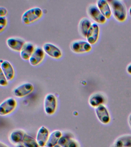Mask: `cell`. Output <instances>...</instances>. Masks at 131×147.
Segmentation results:
<instances>
[{
  "label": "cell",
  "mask_w": 131,
  "mask_h": 147,
  "mask_svg": "<svg viewBox=\"0 0 131 147\" xmlns=\"http://www.w3.org/2000/svg\"><path fill=\"white\" fill-rule=\"evenodd\" d=\"M114 17L119 22H124L127 18V11L124 3L121 1L113 0L110 2Z\"/></svg>",
  "instance_id": "1"
},
{
  "label": "cell",
  "mask_w": 131,
  "mask_h": 147,
  "mask_svg": "<svg viewBox=\"0 0 131 147\" xmlns=\"http://www.w3.org/2000/svg\"><path fill=\"white\" fill-rule=\"evenodd\" d=\"M42 15V9L38 7H35L25 11L22 16L21 19L24 24L28 25L38 20Z\"/></svg>",
  "instance_id": "2"
},
{
  "label": "cell",
  "mask_w": 131,
  "mask_h": 147,
  "mask_svg": "<svg viewBox=\"0 0 131 147\" xmlns=\"http://www.w3.org/2000/svg\"><path fill=\"white\" fill-rule=\"evenodd\" d=\"M43 107L45 112L48 115H52L57 110V98L54 94H47L45 97Z\"/></svg>",
  "instance_id": "3"
},
{
  "label": "cell",
  "mask_w": 131,
  "mask_h": 147,
  "mask_svg": "<svg viewBox=\"0 0 131 147\" xmlns=\"http://www.w3.org/2000/svg\"><path fill=\"white\" fill-rule=\"evenodd\" d=\"M17 105L15 99L12 97L7 98L0 105V115L4 116L10 114L15 110Z\"/></svg>",
  "instance_id": "4"
},
{
  "label": "cell",
  "mask_w": 131,
  "mask_h": 147,
  "mask_svg": "<svg viewBox=\"0 0 131 147\" xmlns=\"http://www.w3.org/2000/svg\"><path fill=\"white\" fill-rule=\"evenodd\" d=\"M71 49L76 53H88L92 49L91 45L88 41L84 40H77L73 41L71 46Z\"/></svg>",
  "instance_id": "5"
},
{
  "label": "cell",
  "mask_w": 131,
  "mask_h": 147,
  "mask_svg": "<svg viewBox=\"0 0 131 147\" xmlns=\"http://www.w3.org/2000/svg\"><path fill=\"white\" fill-rule=\"evenodd\" d=\"M88 13L90 17L96 23L104 24L107 21V18L95 5H91L88 7Z\"/></svg>",
  "instance_id": "6"
},
{
  "label": "cell",
  "mask_w": 131,
  "mask_h": 147,
  "mask_svg": "<svg viewBox=\"0 0 131 147\" xmlns=\"http://www.w3.org/2000/svg\"><path fill=\"white\" fill-rule=\"evenodd\" d=\"M34 89V86L32 84L25 83L16 87L14 90L13 93L17 97H23L31 93Z\"/></svg>",
  "instance_id": "7"
},
{
  "label": "cell",
  "mask_w": 131,
  "mask_h": 147,
  "mask_svg": "<svg viewBox=\"0 0 131 147\" xmlns=\"http://www.w3.org/2000/svg\"><path fill=\"white\" fill-rule=\"evenodd\" d=\"M96 117L102 124H109L111 120L110 113L107 108L104 105H100L95 108Z\"/></svg>",
  "instance_id": "8"
},
{
  "label": "cell",
  "mask_w": 131,
  "mask_h": 147,
  "mask_svg": "<svg viewBox=\"0 0 131 147\" xmlns=\"http://www.w3.org/2000/svg\"><path fill=\"white\" fill-rule=\"evenodd\" d=\"M43 49L45 53L53 58L58 59L62 56L60 49L55 45L51 43H46L43 45Z\"/></svg>",
  "instance_id": "9"
},
{
  "label": "cell",
  "mask_w": 131,
  "mask_h": 147,
  "mask_svg": "<svg viewBox=\"0 0 131 147\" xmlns=\"http://www.w3.org/2000/svg\"><path fill=\"white\" fill-rule=\"evenodd\" d=\"M45 57V52L41 47H36L29 60L30 64L33 66H37L41 64Z\"/></svg>",
  "instance_id": "10"
},
{
  "label": "cell",
  "mask_w": 131,
  "mask_h": 147,
  "mask_svg": "<svg viewBox=\"0 0 131 147\" xmlns=\"http://www.w3.org/2000/svg\"><path fill=\"white\" fill-rule=\"evenodd\" d=\"M99 33V26L96 23H93L86 37L87 41L91 45L95 44L98 40Z\"/></svg>",
  "instance_id": "11"
},
{
  "label": "cell",
  "mask_w": 131,
  "mask_h": 147,
  "mask_svg": "<svg viewBox=\"0 0 131 147\" xmlns=\"http://www.w3.org/2000/svg\"><path fill=\"white\" fill-rule=\"evenodd\" d=\"M49 136V131L44 126L40 127L38 131L36 140L41 147L45 146Z\"/></svg>",
  "instance_id": "12"
},
{
  "label": "cell",
  "mask_w": 131,
  "mask_h": 147,
  "mask_svg": "<svg viewBox=\"0 0 131 147\" xmlns=\"http://www.w3.org/2000/svg\"><path fill=\"white\" fill-rule=\"evenodd\" d=\"M6 43L11 50L20 52L26 42L19 38L11 37L7 40Z\"/></svg>",
  "instance_id": "13"
},
{
  "label": "cell",
  "mask_w": 131,
  "mask_h": 147,
  "mask_svg": "<svg viewBox=\"0 0 131 147\" xmlns=\"http://www.w3.org/2000/svg\"><path fill=\"white\" fill-rule=\"evenodd\" d=\"M106 102V97L102 93L97 92L92 94L90 96L88 103L93 108H96L100 105H104Z\"/></svg>",
  "instance_id": "14"
},
{
  "label": "cell",
  "mask_w": 131,
  "mask_h": 147,
  "mask_svg": "<svg viewBox=\"0 0 131 147\" xmlns=\"http://www.w3.org/2000/svg\"><path fill=\"white\" fill-rule=\"evenodd\" d=\"M1 69L8 81L13 80L15 76V71L13 66L7 61H4L1 63Z\"/></svg>",
  "instance_id": "15"
},
{
  "label": "cell",
  "mask_w": 131,
  "mask_h": 147,
  "mask_svg": "<svg viewBox=\"0 0 131 147\" xmlns=\"http://www.w3.org/2000/svg\"><path fill=\"white\" fill-rule=\"evenodd\" d=\"M35 48V46L31 42H26L20 52L22 59L25 61L29 60Z\"/></svg>",
  "instance_id": "16"
},
{
  "label": "cell",
  "mask_w": 131,
  "mask_h": 147,
  "mask_svg": "<svg viewBox=\"0 0 131 147\" xmlns=\"http://www.w3.org/2000/svg\"><path fill=\"white\" fill-rule=\"evenodd\" d=\"M98 8L107 19H109L112 15V11L109 3L105 0H98L96 2Z\"/></svg>",
  "instance_id": "17"
},
{
  "label": "cell",
  "mask_w": 131,
  "mask_h": 147,
  "mask_svg": "<svg viewBox=\"0 0 131 147\" xmlns=\"http://www.w3.org/2000/svg\"><path fill=\"white\" fill-rule=\"evenodd\" d=\"M62 136V132L59 130H55L49 135V138L45 145L46 147H54L57 145Z\"/></svg>",
  "instance_id": "18"
},
{
  "label": "cell",
  "mask_w": 131,
  "mask_h": 147,
  "mask_svg": "<svg viewBox=\"0 0 131 147\" xmlns=\"http://www.w3.org/2000/svg\"><path fill=\"white\" fill-rule=\"evenodd\" d=\"M91 21L87 18H83L79 24V29L80 33L82 36L86 38L87 33L92 25Z\"/></svg>",
  "instance_id": "19"
},
{
  "label": "cell",
  "mask_w": 131,
  "mask_h": 147,
  "mask_svg": "<svg viewBox=\"0 0 131 147\" xmlns=\"http://www.w3.org/2000/svg\"><path fill=\"white\" fill-rule=\"evenodd\" d=\"M115 145L119 147H131V135L119 137L115 142Z\"/></svg>",
  "instance_id": "20"
},
{
  "label": "cell",
  "mask_w": 131,
  "mask_h": 147,
  "mask_svg": "<svg viewBox=\"0 0 131 147\" xmlns=\"http://www.w3.org/2000/svg\"><path fill=\"white\" fill-rule=\"evenodd\" d=\"M25 134V133L22 130H16L12 131L10 134V139L13 143H20L23 141Z\"/></svg>",
  "instance_id": "21"
},
{
  "label": "cell",
  "mask_w": 131,
  "mask_h": 147,
  "mask_svg": "<svg viewBox=\"0 0 131 147\" xmlns=\"http://www.w3.org/2000/svg\"><path fill=\"white\" fill-rule=\"evenodd\" d=\"M58 144L62 147H78L77 142L73 139L67 136H62Z\"/></svg>",
  "instance_id": "22"
},
{
  "label": "cell",
  "mask_w": 131,
  "mask_h": 147,
  "mask_svg": "<svg viewBox=\"0 0 131 147\" xmlns=\"http://www.w3.org/2000/svg\"><path fill=\"white\" fill-rule=\"evenodd\" d=\"M22 142L28 147H40L37 140L27 133H25Z\"/></svg>",
  "instance_id": "23"
},
{
  "label": "cell",
  "mask_w": 131,
  "mask_h": 147,
  "mask_svg": "<svg viewBox=\"0 0 131 147\" xmlns=\"http://www.w3.org/2000/svg\"><path fill=\"white\" fill-rule=\"evenodd\" d=\"M7 80L6 77L4 75L2 70L0 71V85L1 86H6L8 84Z\"/></svg>",
  "instance_id": "24"
},
{
  "label": "cell",
  "mask_w": 131,
  "mask_h": 147,
  "mask_svg": "<svg viewBox=\"0 0 131 147\" xmlns=\"http://www.w3.org/2000/svg\"><path fill=\"white\" fill-rule=\"evenodd\" d=\"M7 24V19L5 17H0V32L4 30Z\"/></svg>",
  "instance_id": "25"
},
{
  "label": "cell",
  "mask_w": 131,
  "mask_h": 147,
  "mask_svg": "<svg viewBox=\"0 0 131 147\" xmlns=\"http://www.w3.org/2000/svg\"><path fill=\"white\" fill-rule=\"evenodd\" d=\"M8 11L6 8L2 7H0V17H5Z\"/></svg>",
  "instance_id": "26"
},
{
  "label": "cell",
  "mask_w": 131,
  "mask_h": 147,
  "mask_svg": "<svg viewBox=\"0 0 131 147\" xmlns=\"http://www.w3.org/2000/svg\"><path fill=\"white\" fill-rule=\"evenodd\" d=\"M126 71L129 74L131 75V63L128 65L126 68Z\"/></svg>",
  "instance_id": "27"
},
{
  "label": "cell",
  "mask_w": 131,
  "mask_h": 147,
  "mask_svg": "<svg viewBox=\"0 0 131 147\" xmlns=\"http://www.w3.org/2000/svg\"><path fill=\"white\" fill-rule=\"evenodd\" d=\"M128 121L129 125L130 127L131 128V113L130 114L129 116Z\"/></svg>",
  "instance_id": "28"
},
{
  "label": "cell",
  "mask_w": 131,
  "mask_h": 147,
  "mask_svg": "<svg viewBox=\"0 0 131 147\" xmlns=\"http://www.w3.org/2000/svg\"><path fill=\"white\" fill-rule=\"evenodd\" d=\"M17 147H28L27 146L25 145L23 143V144L19 143V144L17 146Z\"/></svg>",
  "instance_id": "29"
},
{
  "label": "cell",
  "mask_w": 131,
  "mask_h": 147,
  "mask_svg": "<svg viewBox=\"0 0 131 147\" xmlns=\"http://www.w3.org/2000/svg\"><path fill=\"white\" fill-rule=\"evenodd\" d=\"M0 147H9L7 146L6 145L4 144V143H2V142H1L0 143Z\"/></svg>",
  "instance_id": "30"
},
{
  "label": "cell",
  "mask_w": 131,
  "mask_h": 147,
  "mask_svg": "<svg viewBox=\"0 0 131 147\" xmlns=\"http://www.w3.org/2000/svg\"><path fill=\"white\" fill-rule=\"evenodd\" d=\"M129 12L131 16V7H130L129 10Z\"/></svg>",
  "instance_id": "31"
},
{
  "label": "cell",
  "mask_w": 131,
  "mask_h": 147,
  "mask_svg": "<svg viewBox=\"0 0 131 147\" xmlns=\"http://www.w3.org/2000/svg\"><path fill=\"white\" fill-rule=\"evenodd\" d=\"M54 147H61L59 145H56Z\"/></svg>",
  "instance_id": "32"
},
{
  "label": "cell",
  "mask_w": 131,
  "mask_h": 147,
  "mask_svg": "<svg viewBox=\"0 0 131 147\" xmlns=\"http://www.w3.org/2000/svg\"><path fill=\"white\" fill-rule=\"evenodd\" d=\"M113 147H118V146H114Z\"/></svg>",
  "instance_id": "33"
}]
</instances>
